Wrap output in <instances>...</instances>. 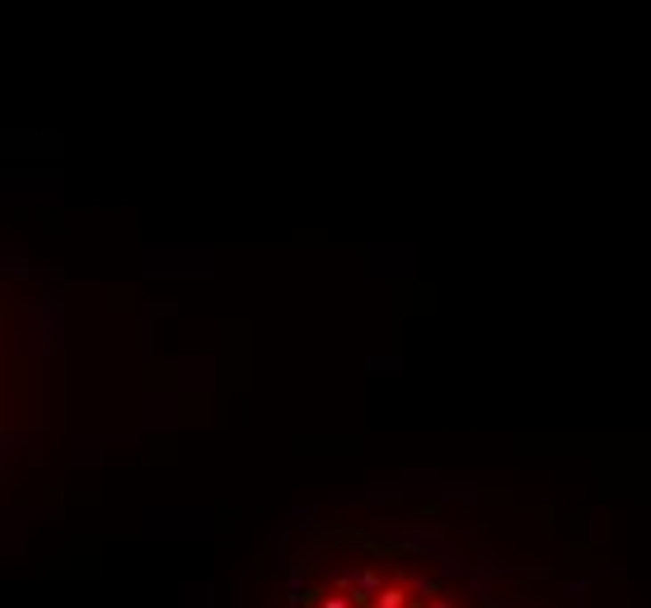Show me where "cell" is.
<instances>
[{
    "mask_svg": "<svg viewBox=\"0 0 651 608\" xmlns=\"http://www.w3.org/2000/svg\"><path fill=\"white\" fill-rule=\"evenodd\" d=\"M20 408H24V361L10 337V323L0 319V450H5V440L14 431Z\"/></svg>",
    "mask_w": 651,
    "mask_h": 608,
    "instance_id": "cell-1",
    "label": "cell"
}]
</instances>
